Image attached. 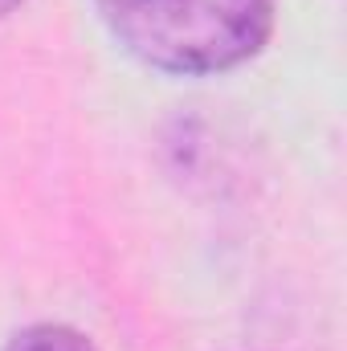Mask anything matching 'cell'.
Instances as JSON below:
<instances>
[{
    "label": "cell",
    "mask_w": 347,
    "mask_h": 351,
    "mask_svg": "<svg viewBox=\"0 0 347 351\" xmlns=\"http://www.w3.org/2000/svg\"><path fill=\"white\" fill-rule=\"evenodd\" d=\"M4 351H98V348H94L90 335L66 327V323H29L4 343Z\"/></svg>",
    "instance_id": "2"
},
{
    "label": "cell",
    "mask_w": 347,
    "mask_h": 351,
    "mask_svg": "<svg viewBox=\"0 0 347 351\" xmlns=\"http://www.w3.org/2000/svg\"><path fill=\"white\" fill-rule=\"evenodd\" d=\"M16 8H21V0H0V21H4V16H12Z\"/></svg>",
    "instance_id": "3"
},
{
    "label": "cell",
    "mask_w": 347,
    "mask_h": 351,
    "mask_svg": "<svg viewBox=\"0 0 347 351\" xmlns=\"http://www.w3.org/2000/svg\"><path fill=\"white\" fill-rule=\"evenodd\" d=\"M110 37L152 70L208 78L258 58L278 0H94Z\"/></svg>",
    "instance_id": "1"
}]
</instances>
